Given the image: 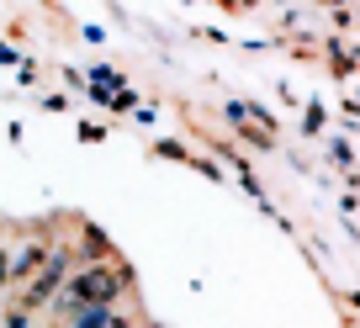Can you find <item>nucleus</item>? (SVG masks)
<instances>
[{
  "mask_svg": "<svg viewBox=\"0 0 360 328\" xmlns=\"http://www.w3.org/2000/svg\"><path fill=\"white\" fill-rule=\"evenodd\" d=\"M122 286H127L122 270H85V275H75V281H69V296L58 302V313L75 317V313H90V307H112Z\"/></svg>",
  "mask_w": 360,
  "mask_h": 328,
  "instance_id": "f257e3e1",
  "label": "nucleus"
},
{
  "mask_svg": "<svg viewBox=\"0 0 360 328\" xmlns=\"http://www.w3.org/2000/svg\"><path fill=\"white\" fill-rule=\"evenodd\" d=\"M64 275H69V254L58 249V254H48V270L32 281V291H27V302H48L53 296V286H64Z\"/></svg>",
  "mask_w": 360,
  "mask_h": 328,
  "instance_id": "f03ea898",
  "label": "nucleus"
},
{
  "mask_svg": "<svg viewBox=\"0 0 360 328\" xmlns=\"http://www.w3.org/2000/svg\"><path fill=\"white\" fill-rule=\"evenodd\" d=\"M37 265H43V249H27V254H22V260H16V275H32V270H37Z\"/></svg>",
  "mask_w": 360,
  "mask_h": 328,
  "instance_id": "7ed1b4c3",
  "label": "nucleus"
},
{
  "mask_svg": "<svg viewBox=\"0 0 360 328\" xmlns=\"http://www.w3.org/2000/svg\"><path fill=\"white\" fill-rule=\"evenodd\" d=\"M6 270H11V265H6V254H0V286H6Z\"/></svg>",
  "mask_w": 360,
  "mask_h": 328,
  "instance_id": "20e7f679",
  "label": "nucleus"
}]
</instances>
